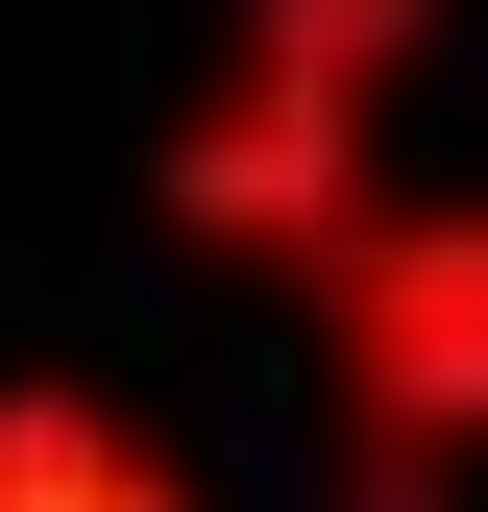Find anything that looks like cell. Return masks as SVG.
Returning <instances> with one entry per match:
<instances>
[{
	"label": "cell",
	"mask_w": 488,
	"mask_h": 512,
	"mask_svg": "<svg viewBox=\"0 0 488 512\" xmlns=\"http://www.w3.org/2000/svg\"><path fill=\"white\" fill-rule=\"evenodd\" d=\"M391 25L415 0H269V49H244V98L171 147V196L220 244H269V269H318L366 220V98H391Z\"/></svg>",
	"instance_id": "obj_2"
},
{
	"label": "cell",
	"mask_w": 488,
	"mask_h": 512,
	"mask_svg": "<svg viewBox=\"0 0 488 512\" xmlns=\"http://www.w3.org/2000/svg\"><path fill=\"white\" fill-rule=\"evenodd\" d=\"M122 488H147V439L98 391H0V512H122Z\"/></svg>",
	"instance_id": "obj_3"
},
{
	"label": "cell",
	"mask_w": 488,
	"mask_h": 512,
	"mask_svg": "<svg viewBox=\"0 0 488 512\" xmlns=\"http://www.w3.org/2000/svg\"><path fill=\"white\" fill-rule=\"evenodd\" d=\"M318 342H342L366 512H464V464H488V220H342Z\"/></svg>",
	"instance_id": "obj_1"
},
{
	"label": "cell",
	"mask_w": 488,
	"mask_h": 512,
	"mask_svg": "<svg viewBox=\"0 0 488 512\" xmlns=\"http://www.w3.org/2000/svg\"><path fill=\"white\" fill-rule=\"evenodd\" d=\"M122 512H196V488H171V464H147V488H122Z\"/></svg>",
	"instance_id": "obj_4"
}]
</instances>
